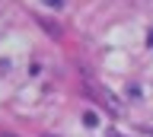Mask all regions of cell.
<instances>
[{"mask_svg":"<svg viewBox=\"0 0 153 137\" xmlns=\"http://www.w3.org/2000/svg\"><path fill=\"white\" fill-rule=\"evenodd\" d=\"M83 124L86 127H96V124H99V115H96V112H86V115H83Z\"/></svg>","mask_w":153,"mask_h":137,"instance_id":"obj_1","label":"cell"},{"mask_svg":"<svg viewBox=\"0 0 153 137\" xmlns=\"http://www.w3.org/2000/svg\"><path fill=\"white\" fill-rule=\"evenodd\" d=\"M45 7H51V10H61V7H67V0H42Z\"/></svg>","mask_w":153,"mask_h":137,"instance_id":"obj_2","label":"cell"},{"mask_svg":"<svg viewBox=\"0 0 153 137\" xmlns=\"http://www.w3.org/2000/svg\"><path fill=\"white\" fill-rule=\"evenodd\" d=\"M108 137H124V134H118V131H112V134H108Z\"/></svg>","mask_w":153,"mask_h":137,"instance_id":"obj_3","label":"cell"},{"mask_svg":"<svg viewBox=\"0 0 153 137\" xmlns=\"http://www.w3.org/2000/svg\"><path fill=\"white\" fill-rule=\"evenodd\" d=\"M45 137H54V134H45Z\"/></svg>","mask_w":153,"mask_h":137,"instance_id":"obj_4","label":"cell"}]
</instances>
